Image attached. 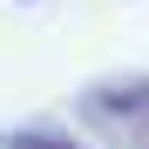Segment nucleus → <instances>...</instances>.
I'll return each instance as SVG.
<instances>
[{"label":"nucleus","mask_w":149,"mask_h":149,"mask_svg":"<svg viewBox=\"0 0 149 149\" xmlns=\"http://www.w3.org/2000/svg\"><path fill=\"white\" fill-rule=\"evenodd\" d=\"M88 115H95V122H109V129L122 136V149H149V81L95 95V102H88Z\"/></svg>","instance_id":"nucleus-1"},{"label":"nucleus","mask_w":149,"mask_h":149,"mask_svg":"<svg viewBox=\"0 0 149 149\" xmlns=\"http://www.w3.org/2000/svg\"><path fill=\"white\" fill-rule=\"evenodd\" d=\"M20 149H81V142H61V136H34V142H20Z\"/></svg>","instance_id":"nucleus-2"}]
</instances>
